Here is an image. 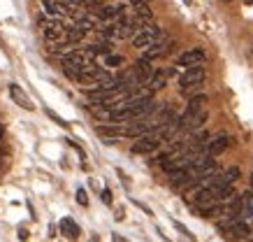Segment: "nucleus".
<instances>
[{
    "label": "nucleus",
    "mask_w": 253,
    "mask_h": 242,
    "mask_svg": "<svg viewBox=\"0 0 253 242\" xmlns=\"http://www.w3.org/2000/svg\"><path fill=\"white\" fill-rule=\"evenodd\" d=\"M163 37L165 35H163L160 28L153 26V24H149V26H142L130 40H132V47H137V49H149V47H153L156 42H160Z\"/></svg>",
    "instance_id": "1"
},
{
    "label": "nucleus",
    "mask_w": 253,
    "mask_h": 242,
    "mask_svg": "<svg viewBox=\"0 0 253 242\" xmlns=\"http://www.w3.org/2000/svg\"><path fill=\"white\" fill-rule=\"evenodd\" d=\"M204 77H207V72H204V68H202V65L186 68V72L179 77V86H181V91L183 89H200L202 81H204Z\"/></svg>",
    "instance_id": "2"
},
{
    "label": "nucleus",
    "mask_w": 253,
    "mask_h": 242,
    "mask_svg": "<svg viewBox=\"0 0 253 242\" xmlns=\"http://www.w3.org/2000/svg\"><path fill=\"white\" fill-rule=\"evenodd\" d=\"M160 142H163V140H160L158 135H153L151 131H149L147 135H142V137H137V140L132 142L130 152H132V154H153V152H158Z\"/></svg>",
    "instance_id": "3"
},
{
    "label": "nucleus",
    "mask_w": 253,
    "mask_h": 242,
    "mask_svg": "<svg viewBox=\"0 0 253 242\" xmlns=\"http://www.w3.org/2000/svg\"><path fill=\"white\" fill-rule=\"evenodd\" d=\"M40 26H42V33H44V37L49 40V42H63V37H65V30L68 28L63 26L61 21H56V19H42L40 21Z\"/></svg>",
    "instance_id": "4"
},
{
    "label": "nucleus",
    "mask_w": 253,
    "mask_h": 242,
    "mask_svg": "<svg viewBox=\"0 0 253 242\" xmlns=\"http://www.w3.org/2000/svg\"><path fill=\"white\" fill-rule=\"evenodd\" d=\"M207 119H209V112L204 108V109H200V112H195V114H181V117H179V126H181V131L193 133V131H200Z\"/></svg>",
    "instance_id": "5"
},
{
    "label": "nucleus",
    "mask_w": 253,
    "mask_h": 242,
    "mask_svg": "<svg viewBox=\"0 0 253 242\" xmlns=\"http://www.w3.org/2000/svg\"><path fill=\"white\" fill-rule=\"evenodd\" d=\"M172 49H175V42H172V40H167V37H163V40L156 42L153 47L144 49V56H142V58H147V61H156V58H160V56H167Z\"/></svg>",
    "instance_id": "6"
},
{
    "label": "nucleus",
    "mask_w": 253,
    "mask_h": 242,
    "mask_svg": "<svg viewBox=\"0 0 253 242\" xmlns=\"http://www.w3.org/2000/svg\"><path fill=\"white\" fill-rule=\"evenodd\" d=\"M204 58H207L204 49H188V52H183V54L177 58V65H181V68H193V65H202Z\"/></svg>",
    "instance_id": "7"
},
{
    "label": "nucleus",
    "mask_w": 253,
    "mask_h": 242,
    "mask_svg": "<svg viewBox=\"0 0 253 242\" xmlns=\"http://www.w3.org/2000/svg\"><path fill=\"white\" fill-rule=\"evenodd\" d=\"M249 233H251V226H249V221H235V224L230 226L228 231H223V238L230 242H237V240H244V238H249Z\"/></svg>",
    "instance_id": "8"
},
{
    "label": "nucleus",
    "mask_w": 253,
    "mask_h": 242,
    "mask_svg": "<svg viewBox=\"0 0 253 242\" xmlns=\"http://www.w3.org/2000/svg\"><path fill=\"white\" fill-rule=\"evenodd\" d=\"M228 144H230V135L218 133V135H214V137H209V142H207V147H204V154L218 156V154H223L228 149Z\"/></svg>",
    "instance_id": "9"
},
{
    "label": "nucleus",
    "mask_w": 253,
    "mask_h": 242,
    "mask_svg": "<svg viewBox=\"0 0 253 242\" xmlns=\"http://www.w3.org/2000/svg\"><path fill=\"white\" fill-rule=\"evenodd\" d=\"M172 75H175V68H167V70H156L153 75H151V77H149V81L144 84V86H147V91H151V93H153V91L163 89V86L167 84V77H172Z\"/></svg>",
    "instance_id": "10"
},
{
    "label": "nucleus",
    "mask_w": 253,
    "mask_h": 242,
    "mask_svg": "<svg viewBox=\"0 0 253 242\" xmlns=\"http://www.w3.org/2000/svg\"><path fill=\"white\" fill-rule=\"evenodd\" d=\"M9 96H12V100H14L17 105H21L24 109H35L33 103H30V98L26 96V91L19 89V84H12V86H9Z\"/></svg>",
    "instance_id": "11"
},
{
    "label": "nucleus",
    "mask_w": 253,
    "mask_h": 242,
    "mask_svg": "<svg viewBox=\"0 0 253 242\" xmlns=\"http://www.w3.org/2000/svg\"><path fill=\"white\" fill-rule=\"evenodd\" d=\"M84 35H86V30H81V28L75 24L72 28H68V30H65V37H63L61 45H65V47L77 45V42H81V40H84Z\"/></svg>",
    "instance_id": "12"
},
{
    "label": "nucleus",
    "mask_w": 253,
    "mask_h": 242,
    "mask_svg": "<svg viewBox=\"0 0 253 242\" xmlns=\"http://www.w3.org/2000/svg\"><path fill=\"white\" fill-rule=\"evenodd\" d=\"M42 5L47 7V12L49 14H53V17H65V14H70L72 9L65 7L61 0H42Z\"/></svg>",
    "instance_id": "13"
},
{
    "label": "nucleus",
    "mask_w": 253,
    "mask_h": 242,
    "mask_svg": "<svg viewBox=\"0 0 253 242\" xmlns=\"http://www.w3.org/2000/svg\"><path fill=\"white\" fill-rule=\"evenodd\" d=\"M121 14H123L121 5H102V7H98V17L100 19H119Z\"/></svg>",
    "instance_id": "14"
},
{
    "label": "nucleus",
    "mask_w": 253,
    "mask_h": 242,
    "mask_svg": "<svg viewBox=\"0 0 253 242\" xmlns=\"http://www.w3.org/2000/svg\"><path fill=\"white\" fill-rule=\"evenodd\" d=\"M204 103H207V96H204V93L188 98V105H186V112H183V114H195V112L204 109Z\"/></svg>",
    "instance_id": "15"
},
{
    "label": "nucleus",
    "mask_w": 253,
    "mask_h": 242,
    "mask_svg": "<svg viewBox=\"0 0 253 242\" xmlns=\"http://www.w3.org/2000/svg\"><path fill=\"white\" fill-rule=\"evenodd\" d=\"M61 231H63L65 235H68V238H79V233H81V231H79V226L75 224V221H72L70 216L61 219Z\"/></svg>",
    "instance_id": "16"
},
{
    "label": "nucleus",
    "mask_w": 253,
    "mask_h": 242,
    "mask_svg": "<svg viewBox=\"0 0 253 242\" xmlns=\"http://www.w3.org/2000/svg\"><path fill=\"white\" fill-rule=\"evenodd\" d=\"M132 14L144 19V21H151V7H149V2H135V5H132Z\"/></svg>",
    "instance_id": "17"
},
{
    "label": "nucleus",
    "mask_w": 253,
    "mask_h": 242,
    "mask_svg": "<svg viewBox=\"0 0 253 242\" xmlns=\"http://www.w3.org/2000/svg\"><path fill=\"white\" fill-rule=\"evenodd\" d=\"M121 63H123V56L112 54V52H109V54H105V65H107V68H119Z\"/></svg>",
    "instance_id": "18"
},
{
    "label": "nucleus",
    "mask_w": 253,
    "mask_h": 242,
    "mask_svg": "<svg viewBox=\"0 0 253 242\" xmlns=\"http://www.w3.org/2000/svg\"><path fill=\"white\" fill-rule=\"evenodd\" d=\"M172 224H175V228H177V231H179V233H181V235H186L188 240H193V242H195V235H193L191 231H188V228H186V226L181 224V221H172Z\"/></svg>",
    "instance_id": "19"
},
{
    "label": "nucleus",
    "mask_w": 253,
    "mask_h": 242,
    "mask_svg": "<svg viewBox=\"0 0 253 242\" xmlns=\"http://www.w3.org/2000/svg\"><path fill=\"white\" fill-rule=\"evenodd\" d=\"M77 200H79V205H88V198H86V191L84 188H77Z\"/></svg>",
    "instance_id": "20"
},
{
    "label": "nucleus",
    "mask_w": 253,
    "mask_h": 242,
    "mask_svg": "<svg viewBox=\"0 0 253 242\" xmlns=\"http://www.w3.org/2000/svg\"><path fill=\"white\" fill-rule=\"evenodd\" d=\"M47 114H49V117H51V119H53V121H56V124H58V126H63V128L68 126V124H65V121H63V119H61V117H58V114H56V112H51V109H47Z\"/></svg>",
    "instance_id": "21"
},
{
    "label": "nucleus",
    "mask_w": 253,
    "mask_h": 242,
    "mask_svg": "<svg viewBox=\"0 0 253 242\" xmlns=\"http://www.w3.org/2000/svg\"><path fill=\"white\" fill-rule=\"evenodd\" d=\"M102 200H105L107 205L112 203V193H109V188H105V191H102Z\"/></svg>",
    "instance_id": "22"
},
{
    "label": "nucleus",
    "mask_w": 253,
    "mask_h": 242,
    "mask_svg": "<svg viewBox=\"0 0 253 242\" xmlns=\"http://www.w3.org/2000/svg\"><path fill=\"white\" fill-rule=\"evenodd\" d=\"M112 240H114V242H128V240H126V238H121V235H119V233H114V235H112Z\"/></svg>",
    "instance_id": "23"
},
{
    "label": "nucleus",
    "mask_w": 253,
    "mask_h": 242,
    "mask_svg": "<svg viewBox=\"0 0 253 242\" xmlns=\"http://www.w3.org/2000/svg\"><path fill=\"white\" fill-rule=\"evenodd\" d=\"M28 238V231H19V240H26Z\"/></svg>",
    "instance_id": "24"
},
{
    "label": "nucleus",
    "mask_w": 253,
    "mask_h": 242,
    "mask_svg": "<svg viewBox=\"0 0 253 242\" xmlns=\"http://www.w3.org/2000/svg\"><path fill=\"white\" fill-rule=\"evenodd\" d=\"M132 5H135V2H149V0H130Z\"/></svg>",
    "instance_id": "25"
},
{
    "label": "nucleus",
    "mask_w": 253,
    "mask_h": 242,
    "mask_svg": "<svg viewBox=\"0 0 253 242\" xmlns=\"http://www.w3.org/2000/svg\"><path fill=\"white\" fill-rule=\"evenodd\" d=\"M2 131H5V128H2V126H0V137H2Z\"/></svg>",
    "instance_id": "26"
},
{
    "label": "nucleus",
    "mask_w": 253,
    "mask_h": 242,
    "mask_svg": "<svg viewBox=\"0 0 253 242\" xmlns=\"http://www.w3.org/2000/svg\"><path fill=\"white\" fill-rule=\"evenodd\" d=\"M249 242H253V238H251V240H249Z\"/></svg>",
    "instance_id": "27"
}]
</instances>
